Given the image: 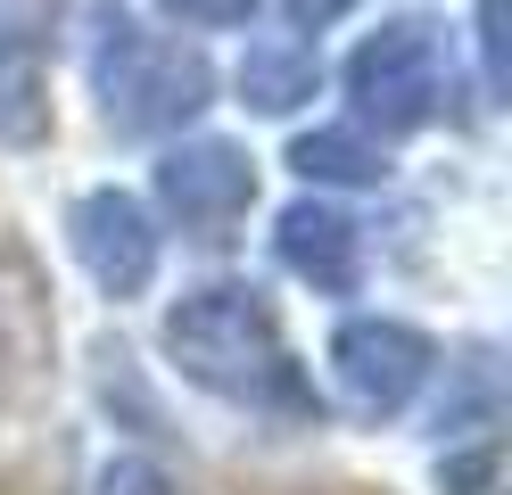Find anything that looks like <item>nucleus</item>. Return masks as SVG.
Here are the masks:
<instances>
[{
    "label": "nucleus",
    "mask_w": 512,
    "mask_h": 495,
    "mask_svg": "<svg viewBox=\"0 0 512 495\" xmlns=\"http://www.w3.org/2000/svg\"><path fill=\"white\" fill-rule=\"evenodd\" d=\"M166 355L190 388L223 396L240 413H273V421H323V396L306 388L290 339L265 306V289L248 281H207L166 314Z\"/></svg>",
    "instance_id": "f257e3e1"
},
{
    "label": "nucleus",
    "mask_w": 512,
    "mask_h": 495,
    "mask_svg": "<svg viewBox=\"0 0 512 495\" xmlns=\"http://www.w3.org/2000/svg\"><path fill=\"white\" fill-rule=\"evenodd\" d=\"M75 25H83V75L100 91V116L124 141H166L215 99V66L190 42L149 33L116 0H75Z\"/></svg>",
    "instance_id": "f03ea898"
},
{
    "label": "nucleus",
    "mask_w": 512,
    "mask_h": 495,
    "mask_svg": "<svg viewBox=\"0 0 512 495\" xmlns=\"http://www.w3.org/2000/svg\"><path fill=\"white\" fill-rule=\"evenodd\" d=\"M347 99L380 132H422L446 99V42L430 17H389L347 58Z\"/></svg>",
    "instance_id": "7ed1b4c3"
},
{
    "label": "nucleus",
    "mask_w": 512,
    "mask_h": 495,
    "mask_svg": "<svg viewBox=\"0 0 512 495\" xmlns=\"http://www.w3.org/2000/svg\"><path fill=\"white\" fill-rule=\"evenodd\" d=\"M430 363H438V347L397 314H356L331 330V388L356 421H397L422 396Z\"/></svg>",
    "instance_id": "20e7f679"
},
{
    "label": "nucleus",
    "mask_w": 512,
    "mask_h": 495,
    "mask_svg": "<svg viewBox=\"0 0 512 495\" xmlns=\"http://www.w3.org/2000/svg\"><path fill=\"white\" fill-rule=\"evenodd\" d=\"M157 207L182 223V240H232L256 207V165L232 141H182L157 157Z\"/></svg>",
    "instance_id": "39448f33"
},
{
    "label": "nucleus",
    "mask_w": 512,
    "mask_h": 495,
    "mask_svg": "<svg viewBox=\"0 0 512 495\" xmlns=\"http://www.w3.org/2000/svg\"><path fill=\"white\" fill-rule=\"evenodd\" d=\"M67 240L83 256V273L100 297H141L157 281V223L133 190H83L75 198V215H67Z\"/></svg>",
    "instance_id": "423d86ee"
},
{
    "label": "nucleus",
    "mask_w": 512,
    "mask_h": 495,
    "mask_svg": "<svg viewBox=\"0 0 512 495\" xmlns=\"http://www.w3.org/2000/svg\"><path fill=\"white\" fill-rule=\"evenodd\" d=\"M50 347H58L50 281L17 240H0V396H34L50 380Z\"/></svg>",
    "instance_id": "0eeeda50"
},
{
    "label": "nucleus",
    "mask_w": 512,
    "mask_h": 495,
    "mask_svg": "<svg viewBox=\"0 0 512 495\" xmlns=\"http://www.w3.org/2000/svg\"><path fill=\"white\" fill-rule=\"evenodd\" d=\"M42 17H50V0H0V141H9V149H34L50 132Z\"/></svg>",
    "instance_id": "6e6552de"
},
{
    "label": "nucleus",
    "mask_w": 512,
    "mask_h": 495,
    "mask_svg": "<svg viewBox=\"0 0 512 495\" xmlns=\"http://www.w3.org/2000/svg\"><path fill=\"white\" fill-rule=\"evenodd\" d=\"M273 256L290 264L306 289L347 297V289H356V273H364V231L347 223L339 207H323V198H298V207L273 223Z\"/></svg>",
    "instance_id": "1a4fd4ad"
},
{
    "label": "nucleus",
    "mask_w": 512,
    "mask_h": 495,
    "mask_svg": "<svg viewBox=\"0 0 512 495\" xmlns=\"http://www.w3.org/2000/svg\"><path fill=\"white\" fill-rule=\"evenodd\" d=\"M314 91H323V58H314L306 42H248L240 99H248L256 116H290V108H306Z\"/></svg>",
    "instance_id": "9d476101"
},
{
    "label": "nucleus",
    "mask_w": 512,
    "mask_h": 495,
    "mask_svg": "<svg viewBox=\"0 0 512 495\" xmlns=\"http://www.w3.org/2000/svg\"><path fill=\"white\" fill-rule=\"evenodd\" d=\"M290 165H298L306 182H347V190H356V182L372 190L380 174H389V157H380L356 124H314V132H298V141H290Z\"/></svg>",
    "instance_id": "9b49d317"
},
{
    "label": "nucleus",
    "mask_w": 512,
    "mask_h": 495,
    "mask_svg": "<svg viewBox=\"0 0 512 495\" xmlns=\"http://www.w3.org/2000/svg\"><path fill=\"white\" fill-rule=\"evenodd\" d=\"M496 429V363L488 355H463L455 363V388L438 396V438H488Z\"/></svg>",
    "instance_id": "f8f14e48"
},
{
    "label": "nucleus",
    "mask_w": 512,
    "mask_h": 495,
    "mask_svg": "<svg viewBox=\"0 0 512 495\" xmlns=\"http://www.w3.org/2000/svg\"><path fill=\"white\" fill-rule=\"evenodd\" d=\"M438 487H446V495H496V438L446 454V462H438Z\"/></svg>",
    "instance_id": "ddd939ff"
},
{
    "label": "nucleus",
    "mask_w": 512,
    "mask_h": 495,
    "mask_svg": "<svg viewBox=\"0 0 512 495\" xmlns=\"http://www.w3.org/2000/svg\"><path fill=\"white\" fill-rule=\"evenodd\" d=\"M100 495H174V479L157 471L149 454H116L108 471H100Z\"/></svg>",
    "instance_id": "4468645a"
},
{
    "label": "nucleus",
    "mask_w": 512,
    "mask_h": 495,
    "mask_svg": "<svg viewBox=\"0 0 512 495\" xmlns=\"http://www.w3.org/2000/svg\"><path fill=\"white\" fill-rule=\"evenodd\" d=\"M157 9H174L182 25H248L256 0H157Z\"/></svg>",
    "instance_id": "2eb2a0df"
},
{
    "label": "nucleus",
    "mask_w": 512,
    "mask_h": 495,
    "mask_svg": "<svg viewBox=\"0 0 512 495\" xmlns=\"http://www.w3.org/2000/svg\"><path fill=\"white\" fill-rule=\"evenodd\" d=\"M479 58H488V91H504V0H479Z\"/></svg>",
    "instance_id": "dca6fc26"
},
{
    "label": "nucleus",
    "mask_w": 512,
    "mask_h": 495,
    "mask_svg": "<svg viewBox=\"0 0 512 495\" xmlns=\"http://www.w3.org/2000/svg\"><path fill=\"white\" fill-rule=\"evenodd\" d=\"M347 0H290V25H331Z\"/></svg>",
    "instance_id": "f3484780"
}]
</instances>
